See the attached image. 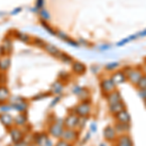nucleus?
<instances>
[{
  "mask_svg": "<svg viewBox=\"0 0 146 146\" xmlns=\"http://www.w3.org/2000/svg\"><path fill=\"white\" fill-rule=\"evenodd\" d=\"M65 129L62 119H56L49 126V133L55 138H62L63 131Z\"/></svg>",
  "mask_w": 146,
  "mask_h": 146,
  "instance_id": "nucleus-1",
  "label": "nucleus"
},
{
  "mask_svg": "<svg viewBox=\"0 0 146 146\" xmlns=\"http://www.w3.org/2000/svg\"><path fill=\"white\" fill-rule=\"evenodd\" d=\"M123 71L126 73L127 80H128L131 84H133V86H135V85L138 83V81H139L140 78L143 76V74H144L142 69L133 68V67H126Z\"/></svg>",
  "mask_w": 146,
  "mask_h": 146,
  "instance_id": "nucleus-2",
  "label": "nucleus"
},
{
  "mask_svg": "<svg viewBox=\"0 0 146 146\" xmlns=\"http://www.w3.org/2000/svg\"><path fill=\"white\" fill-rule=\"evenodd\" d=\"M73 112L79 117H89L92 112V105L89 101H81L73 108Z\"/></svg>",
  "mask_w": 146,
  "mask_h": 146,
  "instance_id": "nucleus-3",
  "label": "nucleus"
},
{
  "mask_svg": "<svg viewBox=\"0 0 146 146\" xmlns=\"http://www.w3.org/2000/svg\"><path fill=\"white\" fill-rule=\"evenodd\" d=\"M100 87L101 94L103 96H106L108 94H110L111 92L116 90V85L113 83L111 78H102L100 81Z\"/></svg>",
  "mask_w": 146,
  "mask_h": 146,
  "instance_id": "nucleus-4",
  "label": "nucleus"
},
{
  "mask_svg": "<svg viewBox=\"0 0 146 146\" xmlns=\"http://www.w3.org/2000/svg\"><path fill=\"white\" fill-rule=\"evenodd\" d=\"M79 120L80 117L76 113L74 112H70L69 114L63 119V123H64L65 129H76L78 128V124H79Z\"/></svg>",
  "mask_w": 146,
  "mask_h": 146,
  "instance_id": "nucleus-5",
  "label": "nucleus"
},
{
  "mask_svg": "<svg viewBox=\"0 0 146 146\" xmlns=\"http://www.w3.org/2000/svg\"><path fill=\"white\" fill-rule=\"evenodd\" d=\"M12 105V108L21 113H25L28 108V103L25 98H14V102L10 103Z\"/></svg>",
  "mask_w": 146,
  "mask_h": 146,
  "instance_id": "nucleus-6",
  "label": "nucleus"
},
{
  "mask_svg": "<svg viewBox=\"0 0 146 146\" xmlns=\"http://www.w3.org/2000/svg\"><path fill=\"white\" fill-rule=\"evenodd\" d=\"M78 136H79V131H77L76 129H65L62 135V139L67 141V142L72 144L73 142H75V141L78 139Z\"/></svg>",
  "mask_w": 146,
  "mask_h": 146,
  "instance_id": "nucleus-7",
  "label": "nucleus"
},
{
  "mask_svg": "<svg viewBox=\"0 0 146 146\" xmlns=\"http://www.w3.org/2000/svg\"><path fill=\"white\" fill-rule=\"evenodd\" d=\"M115 142V146H133V141L129 133H124L117 136Z\"/></svg>",
  "mask_w": 146,
  "mask_h": 146,
  "instance_id": "nucleus-8",
  "label": "nucleus"
},
{
  "mask_svg": "<svg viewBox=\"0 0 146 146\" xmlns=\"http://www.w3.org/2000/svg\"><path fill=\"white\" fill-rule=\"evenodd\" d=\"M117 136H118V133L115 131L114 127L106 126L105 129H103V137H104L105 140L109 141V142H114L116 140Z\"/></svg>",
  "mask_w": 146,
  "mask_h": 146,
  "instance_id": "nucleus-9",
  "label": "nucleus"
},
{
  "mask_svg": "<svg viewBox=\"0 0 146 146\" xmlns=\"http://www.w3.org/2000/svg\"><path fill=\"white\" fill-rule=\"evenodd\" d=\"M114 118L116 120V122L118 123H123V124H131V115H129V111L127 110V108L121 110L120 112L117 113L116 115H114Z\"/></svg>",
  "mask_w": 146,
  "mask_h": 146,
  "instance_id": "nucleus-10",
  "label": "nucleus"
},
{
  "mask_svg": "<svg viewBox=\"0 0 146 146\" xmlns=\"http://www.w3.org/2000/svg\"><path fill=\"white\" fill-rule=\"evenodd\" d=\"M72 92L82 101H88V98L90 96V92L87 90L86 88H83V87H80V86H75L73 88Z\"/></svg>",
  "mask_w": 146,
  "mask_h": 146,
  "instance_id": "nucleus-11",
  "label": "nucleus"
},
{
  "mask_svg": "<svg viewBox=\"0 0 146 146\" xmlns=\"http://www.w3.org/2000/svg\"><path fill=\"white\" fill-rule=\"evenodd\" d=\"M105 100H106L108 106H109V105H112V104H115V103L119 102V101H121V100H122L121 93L117 90L113 91L110 94H108V95L105 96Z\"/></svg>",
  "mask_w": 146,
  "mask_h": 146,
  "instance_id": "nucleus-12",
  "label": "nucleus"
},
{
  "mask_svg": "<svg viewBox=\"0 0 146 146\" xmlns=\"http://www.w3.org/2000/svg\"><path fill=\"white\" fill-rule=\"evenodd\" d=\"M13 50V43H12L11 39L6 37L3 40L1 46H0V56H5V55H10Z\"/></svg>",
  "mask_w": 146,
  "mask_h": 146,
  "instance_id": "nucleus-13",
  "label": "nucleus"
},
{
  "mask_svg": "<svg viewBox=\"0 0 146 146\" xmlns=\"http://www.w3.org/2000/svg\"><path fill=\"white\" fill-rule=\"evenodd\" d=\"M111 80L113 81V83H114L116 86H118V85H121L125 83L126 81H128L127 80V75L126 73H125L123 70H119V71H116L114 72L113 74L111 75Z\"/></svg>",
  "mask_w": 146,
  "mask_h": 146,
  "instance_id": "nucleus-14",
  "label": "nucleus"
},
{
  "mask_svg": "<svg viewBox=\"0 0 146 146\" xmlns=\"http://www.w3.org/2000/svg\"><path fill=\"white\" fill-rule=\"evenodd\" d=\"M9 135H10L11 139L14 143H17L19 141L23 140V137H25L23 133L18 128H11L9 129Z\"/></svg>",
  "mask_w": 146,
  "mask_h": 146,
  "instance_id": "nucleus-15",
  "label": "nucleus"
},
{
  "mask_svg": "<svg viewBox=\"0 0 146 146\" xmlns=\"http://www.w3.org/2000/svg\"><path fill=\"white\" fill-rule=\"evenodd\" d=\"M0 122L3 126H5L6 128L11 129L14 125V118L8 113H1L0 114Z\"/></svg>",
  "mask_w": 146,
  "mask_h": 146,
  "instance_id": "nucleus-16",
  "label": "nucleus"
},
{
  "mask_svg": "<svg viewBox=\"0 0 146 146\" xmlns=\"http://www.w3.org/2000/svg\"><path fill=\"white\" fill-rule=\"evenodd\" d=\"M11 65V58L9 55L0 56V71L5 72L10 68Z\"/></svg>",
  "mask_w": 146,
  "mask_h": 146,
  "instance_id": "nucleus-17",
  "label": "nucleus"
},
{
  "mask_svg": "<svg viewBox=\"0 0 146 146\" xmlns=\"http://www.w3.org/2000/svg\"><path fill=\"white\" fill-rule=\"evenodd\" d=\"M126 108V104H125V102L123 100L119 101V102L115 103V104H112V105H109L108 106V110H109L110 114H112L113 116L114 115H116L117 113L120 112L121 110H123Z\"/></svg>",
  "mask_w": 146,
  "mask_h": 146,
  "instance_id": "nucleus-18",
  "label": "nucleus"
},
{
  "mask_svg": "<svg viewBox=\"0 0 146 146\" xmlns=\"http://www.w3.org/2000/svg\"><path fill=\"white\" fill-rule=\"evenodd\" d=\"M129 124H123V123H118V122H116L114 125V129L115 131H117V133H119V135H124V133H128L129 131Z\"/></svg>",
  "mask_w": 146,
  "mask_h": 146,
  "instance_id": "nucleus-19",
  "label": "nucleus"
},
{
  "mask_svg": "<svg viewBox=\"0 0 146 146\" xmlns=\"http://www.w3.org/2000/svg\"><path fill=\"white\" fill-rule=\"evenodd\" d=\"M49 140V137L46 133H38L34 136V143L37 146H43Z\"/></svg>",
  "mask_w": 146,
  "mask_h": 146,
  "instance_id": "nucleus-20",
  "label": "nucleus"
},
{
  "mask_svg": "<svg viewBox=\"0 0 146 146\" xmlns=\"http://www.w3.org/2000/svg\"><path fill=\"white\" fill-rule=\"evenodd\" d=\"M72 71L78 75H82L86 71V66H85L84 63L80 62H75L72 63Z\"/></svg>",
  "mask_w": 146,
  "mask_h": 146,
  "instance_id": "nucleus-21",
  "label": "nucleus"
},
{
  "mask_svg": "<svg viewBox=\"0 0 146 146\" xmlns=\"http://www.w3.org/2000/svg\"><path fill=\"white\" fill-rule=\"evenodd\" d=\"M63 88H64V86H63L62 81H56L55 83H53V85L51 86V94L60 95L63 91Z\"/></svg>",
  "mask_w": 146,
  "mask_h": 146,
  "instance_id": "nucleus-22",
  "label": "nucleus"
},
{
  "mask_svg": "<svg viewBox=\"0 0 146 146\" xmlns=\"http://www.w3.org/2000/svg\"><path fill=\"white\" fill-rule=\"evenodd\" d=\"M10 98V92L5 85H0V102L8 100Z\"/></svg>",
  "mask_w": 146,
  "mask_h": 146,
  "instance_id": "nucleus-23",
  "label": "nucleus"
},
{
  "mask_svg": "<svg viewBox=\"0 0 146 146\" xmlns=\"http://www.w3.org/2000/svg\"><path fill=\"white\" fill-rule=\"evenodd\" d=\"M14 122L17 126H20V127H23L27 122V114L25 113H20L18 114L17 116L14 118Z\"/></svg>",
  "mask_w": 146,
  "mask_h": 146,
  "instance_id": "nucleus-24",
  "label": "nucleus"
},
{
  "mask_svg": "<svg viewBox=\"0 0 146 146\" xmlns=\"http://www.w3.org/2000/svg\"><path fill=\"white\" fill-rule=\"evenodd\" d=\"M44 49H45V51L47 53H49L50 55L54 56H56L58 58V55H60V51L58 50L56 47H55L54 45H52V44H49V43H46L45 46H44Z\"/></svg>",
  "mask_w": 146,
  "mask_h": 146,
  "instance_id": "nucleus-25",
  "label": "nucleus"
},
{
  "mask_svg": "<svg viewBox=\"0 0 146 146\" xmlns=\"http://www.w3.org/2000/svg\"><path fill=\"white\" fill-rule=\"evenodd\" d=\"M15 36H16V38H17L18 40L23 42V43H29V41H30V37L28 36L27 34L23 33V32L17 31V32H16V34H15Z\"/></svg>",
  "mask_w": 146,
  "mask_h": 146,
  "instance_id": "nucleus-26",
  "label": "nucleus"
},
{
  "mask_svg": "<svg viewBox=\"0 0 146 146\" xmlns=\"http://www.w3.org/2000/svg\"><path fill=\"white\" fill-rule=\"evenodd\" d=\"M135 87L137 89V91L146 90V74H143V76L140 78L138 83L135 85Z\"/></svg>",
  "mask_w": 146,
  "mask_h": 146,
  "instance_id": "nucleus-27",
  "label": "nucleus"
},
{
  "mask_svg": "<svg viewBox=\"0 0 146 146\" xmlns=\"http://www.w3.org/2000/svg\"><path fill=\"white\" fill-rule=\"evenodd\" d=\"M58 58H60V60H62L63 62H65V63H73V60H72L71 56L66 55V54H64V53H62V52H60Z\"/></svg>",
  "mask_w": 146,
  "mask_h": 146,
  "instance_id": "nucleus-28",
  "label": "nucleus"
},
{
  "mask_svg": "<svg viewBox=\"0 0 146 146\" xmlns=\"http://www.w3.org/2000/svg\"><path fill=\"white\" fill-rule=\"evenodd\" d=\"M12 108V105L11 104H6V103H3V104H0V111L3 112V113H6V112H9Z\"/></svg>",
  "mask_w": 146,
  "mask_h": 146,
  "instance_id": "nucleus-29",
  "label": "nucleus"
},
{
  "mask_svg": "<svg viewBox=\"0 0 146 146\" xmlns=\"http://www.w3.org/2000/svg\"><path fill=\"white\" fill-rule=\"evenodd\" d=\"M87 120H88V117H80L79 120V124H78V128L79 129H83L85 127V125L87 123Z\"/></svg>",
  "mask_w": 146,
  "mask_h": 146,
  "instance_id": "nucleus-30",
  "label": "nucleus"
},
{
  "mask_svg": "<svg viewBox=\"0 0 146 146\" xmlns=\"http://www.w3.org/2000/svg\"><path fill=\"white\" fill-rule=\"evenodd\" d=\"M33 41H34V44L36 46H38V47H42V48H44V46H45V42L43 41V40H41V39H39V38H34L33 39Z\"/></svg>",
  "mask_w": 146,
  "mask_h": 146,
  "instance_id": "nucleus-31",
  "label": "nucleus"
},
{
  "mask_svg": "<svg viewBox=\"0 0 146 146\" xmlns=\"http://www.w3.org/2000/svg\"><path fill=\"white\" fill-rule=\"evenodd\" d=\"M118 67V63L117 62H111V63H108V64H106V66H105V68H106L107 70H110V71H112V70H114L115 68Z\"/></svg>",
  "mask_w": 146,
  "mask_h": 146,
  "instance_id": "nucleus-32",
  "label": "nucleus"
},
{
  "mask_svg": "<svg viewBox=\"0 0 146 146\" xmlns=\"http://www.w3.org/2000/svg\"><path fill=\"white\" fill-rule=\"evenodd\" d=\"M55 146H72V144H71V143L67 142V141H65V140H63V139H62V138H60V140H58Z\"/></svg>",
  "mask_w": 146,
  "mask_h": 146,
  "instance_id": "nucleus-33",
  "label": "nucleus"
},
{
  "mask_svg": "<svg viewBox=\"0 0 146 146\" xmlns=\"http://www.w3.org/2000/svg\"><path fill=\"white\" fill-rule=\"evenodd\" d=\"M96 129H98V125H96V122H92L90 125V131L92 133H95Z\"/></svg>",
  "mask_w": 146,
  "mask_h": 146,
  "instance_id": "nucleus-34",
  "label": "nucleus"
},
{
  "mask_svg": "<svg viewBox=\"0 0 146 146\" xmlns=\"http://www.w3.org/2000/svg\"><path fill=\"white\" fill-rule=\"evenodd\" d=\"M40 14H41V17L43 20H49L50 19V15H49V13L46 10H41Z\"/></svg>",
  "mask_w": 146,
  "mask_h": 146,
  "instance_id": "nucleus-35",
  "label": "nucleus"
},
{
  "mask_svg": "<svg viewBox=\"0 0 146 146\" xmlns=\"http://www.w3.org/2000/svg\"><path fill=\"white\" fill-rule=\"evenodd\" d=\"M28 145H29V143L27 142V141L25 140V138H23V140L19 141V142H17V143H14L13 146H28Z\"/></svg>",
  "mask_w": 146,
  "mask_h": 146,
  "instance_id": "nucleus-36",
  "label": "nucleus"
},
{
  "mask_svg": "<svg viewBox=\"0 0 146 146\" xmlns=\"http://www.w3.org/2000/svg\"><path fill=\"white\" fill-rule=\"evenodd\" d=\"M60 98H62V96H56V98H54V100L51 102L50 107H54V106H55V105H56V103H58V101L60 100Z\"/></svg>",
  "mask_w": 146,
  "mask_h": 146,
  "instance_id": "nucleus-37",
  "label": "nucleus"
},
{
  "mask_svg": "<svg viewBox=\"0 0 146 146\" xmlns=\"http://www.w3.org/2000/svg\"><path fill=\"white\" fill-rule=\"evenodd\" d=\"M137 94L138 96H140L141 98H142L143 100L146 98V90H141V91H137Z\"/></svg>",
  "mask_w": 146,
  "mask_h": 146,
  "instance_id": "nucleus-38",
  "label": "nucleus"
},
{
  "mask_svg": "<svg viewBox=\"0 0 146 146\" xmlns=\"http://www.w3.org/2000/svg\"><path fill=\"white\" fill-rule=\"evenodd\" d=\"M43 4H44V0H37V8L38 9L42 8Z\"/></svg>",
  "mask_w": 146,
  "mask_h": 146,
  "instance_id": "nucleus-39",
  "label": "nucleus"
},
{
  "mask_svg": "<svg viewBox=\"0 0 146 146\" xmlns=\"http://www.w3.org/2000/svg\"><path fill=\"white\" fill-rule=\"evenodd\" d=\"M43 146H53V143H52V141H51L50 139H49V140H48V142H47L46 144H44Z\"/></svg>",
  "mask_w": 146,
  "mask_h": 146,
  "instance_id": "nucleus-40",
  "label": "nucleus"
},
{
  "mask_svg": "<svg viewBox=\"0 0 146 146\" xmlns=\"http://www.w3.org/2000/svg\"><path fill=\"white\" fill-rule=\"evenodd\" d=\"M142 71H143V73H144V74H146V64L144 65V66H143V68H142Z\"/></svg>",
  "mask_w": 146,
  "mask_h": 146,
  "instance_id": "nucleus-41",
  "label": "nucleus"
},
{
  "mask_svg": "<svg viewBox=\"0 0 146 146\" xmlns=\"http://www.w3.org/2000/svg\"><path fill=\"white\" fill-rule=\"evenodd\" d=\"M98 146H107V145H106V144H105V143H104V142H101V143H100V145H98Z\"/></svg>",
  "mask_w": 146,
  "mask_h": 146,
  "instance_id": "nucleus-42",
  "label": "nucleus"
},
{
  "mask_svg": "<svg viewBox=\"0 0 146 146\" xmlns=\"http://www.w3.org/2000/svg\"><path fill=\"white\" fill-rule=\"evenodd\" d=\"M28 146H37L36 144H35V143H32V144H29Z\"/></svg>",
  "mask_w": 146,
  "mask_h": 146,
  "instance_id": "nucleus-43",
  "label": "nucleus"
},
{
  "mask_svg": "<svg viewBox=\"0 0 146 146\" xmlns=\"http://www.w3.org/2000/svg\"><path fill=\"white\" fill-rule=\"evenodd\" d=\"M144 104H145V107H146V98L144 100Z\"/></svg>",
  "mask_w": 146,
  "mask_h": 146,
  "instance_id": "nucleus-44",
  "label": "nucleus"
},
{
  "mask_svg": "<svg viewBox=\"0 0 146 146\" xmlns=\"http://www.w3.org/2000/svg\"><path fill=\"white\" fill-rule=\"evenodd\" d=\"M145 62H146V58H145Z\"/></svg>",
  "mask_w": 146,
  "mask_h": 146,
  "instance_id": "nucleus-45",
  "label": "nucleus"
}]
</instances>
